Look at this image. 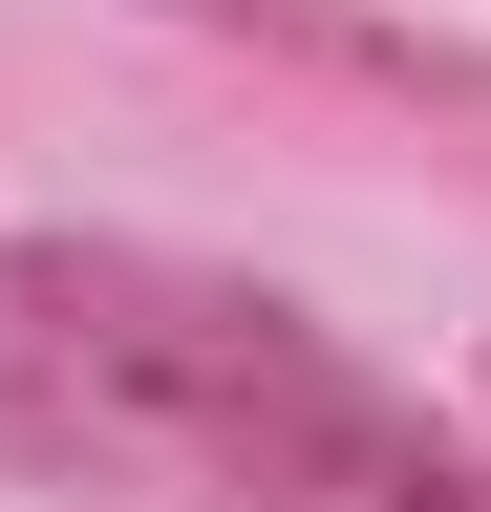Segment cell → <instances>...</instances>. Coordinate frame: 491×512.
Masks as SVG:
<instances>
[{"label": "cell", "mask_w": 491, "mask_h": 512, "mask_svg": "<svg viewBox=\"0 0 491 512\" xmlns=\"http://www.w3.org/2000/svg\"><path fill=\"white\" fill-rule=\"evenodd\" d=\"M0 491H193V512H491L406 384H363L278 278L150 235H0Z\"/></svg>", "instance_id": "1"}, {"label": "cell", "mask_w": 491, "mask_h": 512, "mask_svg": "<svg viewBox=\"0 0 491 512\" xmlns=\"http://www.w3.org/2000/svg\"><path fill=\"white\" fill-rule=\"evenodd\" d=\"M171 22H235V43H321V64H406L363 0H171Z\"/></svg>", "instance_id": "2"}]
</instances>
